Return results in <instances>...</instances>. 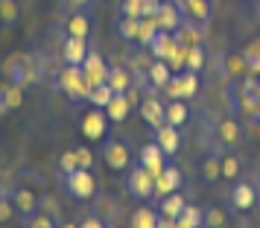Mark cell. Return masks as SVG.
<instances>
[{
  "label": "cell",
  "instance_id": "25",
  "mask_svg": "<svg viewBox=\"0 0 260 228\" xmlns=\"http://www.w3.org/2000/svg\"><path fill=\"white\" fill-rule=\"evenodd\" d=\"M161 225V211H155L149 205H141L132 214V228H158Z\"/></svg>",
  "mask_w": 260,
  "mask_h": 228
},
{
  "label": "cell",
  "instance_id": "38",
  "mask_svg": "<svg viewBox=\"0 0 260 228\" xmlns=\"http://www.w3.org/2000/svg\"><path fill=\"white\" fill-rule=\"evenodd\" d=\"M120 15L126 18H143V9H141V0H120Z\"/></svg>",
  "mask_w": 260,
  "mask_h": 228
},
{
  "label": "cell",
  "instance_id": "6",
  "mask_svg": "<svg viewBox=\"0 0 260 228\" xmlns=\"http://www.w3.org/2000/svg\"><path fill=\"white\" fill-rule=\"evenodd\" d=\"M228 205H231L234 211H240V214L251 211L254 205H260L257 187H254L251 181H240V179H237L234 184H231V190H228Z\"/></svg>",
  "mask_w": 260,
  "mask_h": 228
},
{
  "label": "cell",
  "instance_id": "22",
  "mask_svg": "<svg viewBox=\"0 0 260 228\" xmlns=\"http://www.w3.org/2000/svg\"><path fill=\"white\" fill-rule=\"evenodd\" d=\"M132 111V100L129 94H111V103L106 106V114L111 123H123L126 117H129Z\"/></svg>",
  "mask_w": 260,
  "mask_h": 228
},
{
  "label": "cell",
  "instance_id": "39",
  "mask_svg": "<svg viewBox=\"0 0 260 228\" xmlns=\"http://www.w3.org/2000/svg\"><path fill=\"white\" fill-rule=\"evenodd\" d=\"M73 152H76V164H79V170H91L94 167V152H91L88 146H76Z\"/></svg>",
  "mask_w": 260,
  "mask_h": 228
},
{
  "label": "cell",
  "instance_id": "50",
  "mask_svg": "<svg viewBox=\"0 0 260 228\" xmlns=\"http://www.w3.org/2000/svg\"><path fill=\"white\" fill-rule=\"evenodd\" d=\"M158 228H187V225H181L178 219H167V216H161V225Z\"/></svg>",
  "mask_w": 260,
  "mask_h": 228
},
{
  "label": "cell",
  "instance_id": "4",
  "mask_svg": "<svg viewBox=\"0 0 260 228\" xmlns=\"http://www.w3.org/2000/svg\"><path fill=\"white\" fill-rule=\"evenodd\" d=\"M164 91L170 94V100H193L196 91H199V73L187 71V68L173 73V79H170V85Z\"/></svg>",
  "mask_w": 260,
  "mask_h": 228
},
{
  "label": "cell",
  "instance_id": "51",
  "mask_svg": "<svg viewBox=\"0 0 260 228\" xmlns=\"http://www.w3.org/2000/svg\"><path fill=\"white\" fill-rule=\"evenodd\" d=\"M6 196H12V187H9V181L0 176V199H6Z\"/></svg>",
  "mask_w": 260,
  "mask_h": 228
},
{
  "label": "cell",
  "instance_id": "52",
  "mask_svg": "<svg viewBox=\"0 0 260 228\" xmlns=\"http://www.w3.org/2000/svg\"><path fill=\"white\" fill-rule=\"evenodd\" d=\"M59 228H79V222H59Z\"/></svg>",
  "mask_w": 260,
  "mask_h": 228
},
{
  "label": "cell",
  "instance_id": "14",
  "mask_svg": "<svg viewBox=\"0 0 260 228\" xmlns=\"http://www.w3.org/2000/svg\"><path fill=\"white\" fill-rule=\"evenodd\" d=\"M184 187V176H181V170L173 167V164H167L158 176H155V193H161V196H167V193H176Z\"/></svg>",
  "mask_w": 260,
  "mask_h": 228
},
{
  "label": "cell",
  "instance_id": "13",
  "mask_svg": "<svg viewBox=\"0 0 260 228\" xmlns=\"http://www.w3.org/2000/svg\"><path fill=\"white\" fill-rule=\"evenodd\" d=\"M155 144L164 149L167 158H173L178 149H181V129H178V126H170V123L158 126V129H155Z\"/></svg>",
  "mask_w": 260,
  "mask_h": 228
},
{
  "label": "cell",
  "instance_id": "26",
  "mask_svg": "<svg viewBox=\"0 0 260 228\" xmlns=\"http://www.w3.org/2000/svg\"><path fill=\"white\" fill-rule=\"evenodd\" d=\"M187 120H190V106H187V100H170V103H167V123L181 129Z\"/></svg>",
  "mask_w": 260,
  "mask_h": 228
},
{
  "label": "cell",
  "instance_id": "49",
  "mask_svg": "<svg viewBox=\"0 0 260 228\" xmlns=\"http://www.w3.org/2000/svg\"><path fill=\"white\" fill-rule=\"evenodd\" d=\"M79 228H106V225H103V219H94V216H88V219H82V222H79Z\"/></svg>",
  "mask_w": 260,
  "mask_h": 228
},
{
  "label": "cell",
  "instance_id": "18",
  "mask_svg": "<svg viewBox=\"0 0 260 228\" xmlns=\"http://www.w3.org/2000/svg\"><path fill=\"white\" fill-rule=\"evenodd\" d=\"M155 21H158L161 29L176 32L178 26L184 24V15H181V9H178L176 3H161V9H158V15H155Z\"/></svg>",
  "mask_w": 260,
  "mask_h": 228
},
{
  "label": "cell",
  "instance_id": "10",
  "mask_svg": "<svg viewBox=\"0 0 260 228\" xmlns=\"http://www.w3.org/2000/svg\"><path fill=\"white\" fill-rule=\"evenodd\" d=\"M103 158H106V164L114 170V173H126L129 164H132V152L123 141H108V144L103 146Z\"/></svg>",
  "mask_w": 260,
  "mask_h": 228
},
{
  "label": "cell",
  "instance_id": "34",
  "mask_svg": "<svg viewBox=\"0 0 260 228\" xmlns=\"http://www.w3.org/2000/svg\"><path fill=\"white\" fill-rule=\"evenodd\" d=\"M111 88H108V82L106 85H96V88H91L88 91V103H94V108H106L108 103H111Z\"/></svg>",
  "mask_w": 260,
  "mask_h": 228
},
{
  "label": "cell",
  "instance_id": "28",
  "mask_svg": "<svg viewBox=\"0 0 260 228\" xmlns=\"http://www.w3.org/2000/svg\"><path fill=\"white\" fill-rule=\"evenodd\" d=\"M184 196H181V190H176V193H167L164 199H161V216H167V219H178L181 216V211H184Z\"/></svg>",
  "mask_w": 260,
  "mask_h": 228
},
{
  "label": "cell",
  "instance_id": "8",
  "mask_svg": "<svg viewBox=\"0 0 260 228\" xmlns=\"http://www.w3.org/2000/svg\"><path fill=\"white\" fill-rule=\"evenodd\" d=\"M240 141H243V126H240V120L234 114H228V117H222L216 123V144L222 149H237Z\"/></svg>",
  "mask_w": 260,
  "mask_h": 228
},
{
  "label": "cell",
  "instance_id": "53",
  "mask_svg": "<svg viewBox=\"0 0 260 228\" xmlns=\"http://www.w3.org/2000/svg\"><path fill=\"white\" fill-rule=\"evenodd\" d=\"M240 3H246V6H254V3H260V0H240Z\"/></svg>",
  "mask_w": 260,
  "mask_h": 228
},
{
  "label": "cell",
  "instance_id": "5",
  "mask_svg": "<svg viewBox=\"0 0 260 228\" xmlns=\"http://www.w3.org/2000/svg\"><path fill=\"white\" fill-rule=\"evenodd\" d=\"M176 6L181 9L184 21L193 24V26H199V29H205V26L211 24V18H213V3L211 0H176Z\"/></svg>",
  "mask_w": 260,
  "mask_h": 228
},
{
  "label": "cell",
  "instance_id": "23",
  "mask_svg": "<svg viewBox=\"0 0 260 228\" xmlns=\"http://www.w3.org/2000/svg\"><path fill=\"white\" fill-rule=\"evenodd\" d=\"M199 170H202V179H205V184H216V181L222 179V170H219V149L205 152Z\"/></svg>",
  "mask_w": 260,
  "mask_h": 228
},
{
  "label": "cell",
  "instance_id": "7",
  "mask_svg": "<svg viewBox=\"0 0 260 228\" xmlns=\"http://www.w3.org/2000/svg\"><path fill=\"white\" fill-rule=\"evenodd\" d=\"M61 88L71 100H88V82H85V73H82V64H68L64 73H61Z\"/></svg>",
  "mask_w": 260,
  "mask_h": 228
},
{
  "label": "cell",
  "instance_id": "19",
  "mask_svg": "<svg viewBox=\"0 0 260 228\" xmlns=\"http://www.w3.org/2000/svg\"><path fill=\"white\" fill-rule=\"evenodd\" d=\"M141 164L146 170H149V173H152V176H158V173H161V170L167 167V155H164V149H161V146L155 144H146L141 149Z\"/></svg>",
  "mask_w": 260,
  "mask_h": 228
},
{
  "label": "cell",
  "instance_id": "11",
  "mask_svg": "<svg viewBox=\"0 0 260 228\" xmlns=\"http://www.w3.org/2000/svg\"><path fill=\"white\" fill-rule=\"evenodd\" d=\"M108 68L106 61H103V56H96V53H88L82 61V73H85V82H88V88H96V85H106L108 82Z\"/></svg>",
  "mask_w": 260,
  "mask_h": 228
},
{
  "label": "cell",
  "instance_id": "54",
  "mask_svg": "<svg viewBox=\"0 0 260 228\" xmlns=\"http://www.w3.org/2000/svg\"><path fill=\"white\" fill-rule=\"evenodd\" d=\"M254 187H257V199H260V179H257V181H254Z\"/></svg>",
  "mask_w": 260,
  "mask_h": 228
},
{
  "label": "cell",
  "instance_id": "15",
  "mask_svg": "<svg viewBox=\"0 0 260 228\" xmlns=\"http://www.w3.org/2000/svg\"><path fill=\"white\" fill-rule=\"evenodd\" d=\"M12 202L18 208V216H24V222H26L32 214H38L41 196H36V190H29V187H18V190H12Z\"/></svg>",
  "mask_w": 260,
  "mask_h": 228
},
{
  "label": "cell",
  "instance_id": "44",
  "mask_svg": "<svg viewBox=\"0 0 260 228\" xmlns=\"http://www.w3.org/2000/svg\"><path fill=\"white\" fill-rule=\"evenodd\" d=\"M164 0H141V9H143V18H155L158 9H161Z\"/></svg>",
  "mask_w": 260,
  "mask_h": 228
},
{
  "label": "cell",
  "instance_id": "9",
  "mask_svg": "<svg viewBox=\"0 0 260 228\" xmlns=\"http://www.w3.org/2000/svg\"><path fill=\"white\" fill-rule=\"evenodd\" d=\"M108 114H106V108H91L88 114L82 117V135L88 138V141H103L106 138V129H108Z\"/></svg>",
  "mask_w": 260,
  "mask_h": 228
},
{
  "label": "cell",
  "instance_id": "35",
  "mask_svg": "<svg viewBox=\"0 0 260 228\" xmlns=\"http://www.w3.org/2000/svg\"><path fill=\"white\" fill-rule=\"evenodd\" d=\"M158 29H161V26H158V21H155V18H141V38H138V41L149 47V41L155 38V32H158Z\"/></svg>",
  "mask_w": 260,
  "mask_h": 228
},
{
  "label": "cell",
  "instance_id": "24",
  "mask_svg": "<svg viewBox=\"0 0 260 228\" xmlns=\"http://www.w3.org/2000/svg\"><path fill=\"white\" fill-rule=\"evenodd\" d=\"M146 79H149L152 88H167L170 79H173V68H170L164 59H155L152 64H149V71H146Z\"/></svg>",
  "mask_w": 260,
  "mask_h": 228
},
{
  "label": "cell",
  "instance_id": "21",
  "mask_svg": "<svg viewBox=\"0 0 260 228\" xmlns=\"http://www.w3.org/2000/svg\"><path fill=\"white\" fill-rule=\"evenodd\" d=\"M141 117L146 120L149 129H158L167 123V106L158 100H146V103H141Z\"/></svg>",
  "mask_w": 260,
  "mask_h": 228
},
{
  "label": "cell",
  "instance_id": "2",
  "mask_svg": "<svg viewBox=\"0 0 260 228\" xmlns=\"http://www.w3.org/2000/svg\"><path fill=\"white\" fill-rule=\"evenodd\" d=\"M64 187L71 193L76 202H85L96 193V181H94V173L91 170H73L64 176Z\"/></svg>",
  "mask_w": 260,
  "mask_h": 228
},
{
  "label": "cell",
  "instance_id": "32",
  "mask_svg": "<svg viewBox=\"0 0 260 228\" xmlns=\"http://www.w3.org/2000/svg\"><path fill=\"white\" fill-rule=\"evenodd\" d=\"M178 222L187 228H205V211L196 208V205H184V211L178 216Z\"/></svg>",
  "mask_w": 260,
  "mask_h": 228
},
{
  "label": "cell",
  "instance_id": "47",
  "mask_svg": "<svg viewBox=\"0 0 260 228\" xmlns=\"http://www.w3.org/2000/svg\"><path fill=\"white\" fill-rule=\"evenodd\" d=\"M41 208H47V214L53 216V219H59V208H56V202H50V199L41 196Z\"/></svg>",
  "mask_w": 260,
  "mask_h": 228
},
{
  "label": "cell",
  "instance_id": "17",
  "mask_svg": "<svg viewBox=\"0 0 260 228\" xmlns=\"http://www.w3.org/2000/svg\"><path fill=\"white\" fill-rule=\"evenodd\" d=\"M219 170H222L225 181H237L243 176V158L234 149H219Z\"/></svg>",
  "mask_w": 260,
  "mask_h": 228
},
{
  "label": "cell",
  "instance_id": "3",
  "mask_svg": "<svg viewBox=\"0 0 260 228\" xmlns=\"http://www.w3.org/2000/svg\"><path fill=\"white\" fill-rule=\"evenodd\" d=\"M126 190H129L135 199H152L155 196V176L143 167V164H138L135 170L126 173Z\"/></svg>",
  "mask_w": 260,
  "mask_h": 228
},
{
  "label": "cell",
  "instance_id": "33",
  "mask_svg": "<svg viewBox=\"0 0 260 228\" xmlns=\"http://www.w3.org/2000/svg\"><path fill=\"white\" fill-rule=\"evenodd\" d=\"M184 68L193 73H199L205 68V47L202 44H190L187 53H184Z\"/></svg>",
  "mask_w": 260,
  "mask_h": 228
},
{
  "label": "cell",
  "instance_id": "40",
  "mask_svg": "<svg viewBox=\"0 0 260 228\" xmlns=\"http://www.w3.org/2000/svg\"><path fill=\"white\" fill-rule=\"evenodd\" d=\"M15 214H18V208H15L12 196H6V199H0V222H12Z\"/></svg>",
  "mask_w": 260,
  "mask_h": 228
},
{
  "label": "cell",
  "instance_id": "27",
  "mask_svg": "<svg viewBox=\"0 0 260 228\" xmlns=\"http://www.w3.org/2000/svg\"><path fill=\"white\" fill-rule=\"evenodd\" d=\"M132 76L126 68H120V64H114L111 71H108V88L114 91V94H129V88H132Z\"/></svg>",
  "mask_w": 260,
  "mask_h": 228
},
{
  "label": "cell",
  "instance_id": "42",
  "mask_svg": "<svg viewBox=\"0 0 260 228\" xmlns=\"http://www.w3.org/2000/svg\"><path fill=\"white\" fill-rule=\"evenodd\" d=\"M59 167H61V173H64V176H68V173H73V170H79V164H76V152H73V149H68V152L59 158Z\"/></svg>",
  "mask_w": 260,
  "mask_h": 228
},
{
  "label": "cell",
  "instance_id": "43",
  "mask_svg": "<svg viewBox=\"0 0 260 228\" xmlns=\"http://www.w3.org/2000/svg\"><path fill=\"white\" fill-rule=\"evenodd\" d=\"M6 94H9V108H18L21 103H24V88H21V85H12V82H9Z\"/></svg>",
  "mask_w": 260,
  "mask_h": 228
},
{
  "label": "cell",
  "instance_id": "16",
  "mask_svg": "<svg viewBox=\"0 0 260 228\" xmlns=\"http://www.w3.org/2000/svg\"><path fill=\"white\" fill-rule=\"evenodd\" d=\"M61 53H64V61H68V64H82L85 56L91 53V50H88V38L64 36V41H61Z\"/></svg>",
  "mask_w": 260,
  "mask_h": 228
},
{
  "label": "cell",
  "instance_id": "41",
  "mask_svg": "<svg viewBox=\"0 0 260 228\" xmlns=\"http://www.w3.org/2000/svg\"><path fill=\"white\" fill-rule=\"evenodd\" d=\"M243 64L248 68V73H257L260 76V50H246L243 53Z\"/></svg>",
  "mask_w": 260,
  "mask_h": 228
},
{
  "label": "cell",
  "instance_id": "55",
  "mask_svg": "<svg viewBox=\"0 0 260 228\" xmlns=\"http://www.w3.org/2000/svg\"><path fill=\"white\" fill-rule=\"evenodd\" d=\"M106 3H120V0H106Z\"/></svg>",
  "mask_w": 260,
  "mask_h": 228
},
{
  "label": "cell",
  "instance_id": "48",
  "mask_svg": "<svg viewBox=\"0 0 260 228\" xmlns=\"http://www.w3.org/2000/svg\"><path fill=\"white\" fill-rule=\"evenodd\" d=\"M231 225L234 228H254V222H251L248 216H237V219H231Z\"/></svg>",
  "mask_w": 260,
  "mask_h": 228
},
{
  "label": "cell",
  "instance_id": "37",
  "mask_svg": "<svg viewBox=\"0 0 260 228\" xmlns=\"http://www.w3.org/2000/svg\"><path fill=\"white\" fill-rule=\"evenodd\" d=\"M26 228H59V222H56L50 214L41 211V214H32L29 219H26Z\"/></svg>",
  "mask_w": 260,
  "mask_h": 228
},
{
  "label": "cell",
  "instance_id": "1",
  "mask_svg": "<svg viewBox=\"0 0 260 228\" xmlns=\"http://www.w3.org/2000/svg\"><path fill=\"white\" fill-rule=\"evenodd\" d=\"M3 73H6V79L12 85H29L38 79V73H41V64H38L36 53H12L9 59L3 61Z\"/></svg>",
  "mask_w": 260,
  "mask_h": 228
},
{
  "label": "cell",
  "instance_id": "46",
  "mask_svg": "<svg viewBox=\"0 0 260 228\" xmlns=\"http://www.w3.org/2000/svg\"><path fill=\"white\" fill-rule=\"evenodd\" d=\"M61 3H64L71 12H76V9H88V6H91V0H61Z\"/></svg>",
  "mask_w": 260,
  "mask_h": 228
},
{
  "label": "cell",
  "instance_id": "30",
  "mask_svg": "<svg viewBox=\"0 0 260 228\" xmlns=\"http://www.w3.org/2000/svg\"><path fill=\"white\" fill-rule=\"evenodd\" d=\"M117 36L123 38V41H138V38H141V18H126V15H120Z\"/></svg>",
  "mask_w": 260,
  "mask_h": 228
},
{
  "label": "cell",
  "instance_id": "31",
  "mask_svg": "<svg viewBox=\"0 0 260 228\" xmlns=\"http://www.w3.org/2000/svg\"><path fill=\"white\" fill-rule=\"evenodd\" d=\"M173 47V32H167V29H158L155 38L149 41V50H152L155 59H167V53Z\"/></svg>",
  "mask_w": 260,
  "mask_h": 228
},
{
  "label": "cell",
  "instance_id": "29",
  "mask_svg": "<svg viewBox=\"0 0 260 228\" xmlns=\"http://www.w3.org/2000/svg\"><path fill=\"white\" fill-rule=\"evenodd\" d=\"M205 228H231V216H228L222 205L205 208Z\"/></svg>",
  "mask_w": 260,
  "mask_h": 228
},
{
  "label": "cell",
  "instance_id": "36",
  "mask_svg": "<svg viewBox=\"0 0 260 228\" xmlns=\"http://www.w3.org/2000/svg\"><path fill=\"white\" fill-rule=\"evenodd\" d=\"M0 21L3 24H15L18 21V3L15 0H0Z\"/></svg>",
  "mask_w": 260,
  "mask_h": 228
},
{
  "label": "cell",
  "instance_id": "12",
  "mask_svg": "<svg viewBox=\"0 0 260 228\" xmlns=\"http://www.w3.org/2000/svg\"><path fill=\"white\" fill-rule=\"evenodd\" d=\"M240 103H243V111H248V114H257L260 111V76L257 73H248L246 79L240 82Z\"/></svg>",
  "mask_w": 260,
  "mask_h": 228
},
{
  "label": "cell",
  "instance_id": "45",
  "mask_svg": "<svg viewBox=\"0 0 260 228\" xmlns=\"http://www.w3.org/2000/svg\"><path fill=\"white\" fill-rule=\"evenodd\" d=\"M6 88H9V85H0V114L12 111V108H9V94H6Z\"/></svg>",
  "mask_w": 260,
  "mask_h": 228
},
{
  "label": "cell",
  "instance_id": "20",
  "mask_svg": "<svg viewBox=\"0 0 260 228\" xmlns=\"http://www.w3.org/2000/svg\"><path fill=\"white\" fill-rule=\"evenodd\" d=\"M64 32L68 36H76V38H88V32H91V15L85 12V9L71 12L68 21H64Z\"/></svg>",
  "mask_w": 260,
  "mask_h": 228
}]
</instances>
